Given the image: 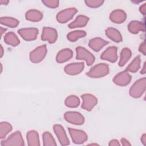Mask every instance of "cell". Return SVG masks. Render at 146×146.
<instances>
[{
	"label": "cell",
	"mask_w": 146,
	"mask_h": 146,
	"mask_svg": "<svg viewBox=\"0 0 146 146\" xmlns=\"http://www.w3.org/2000/svg\"><path fill=\"white\" fill-rule=\"evenodd\" d=\"M140 57L139 55L136 56L133 60L132 61V62L128 66V67L126 68V71L128 72H131L132 73L137 72L140 67Z\"/></svg>",
	"instance_id": "4316f807"
},
{
	"label": "cell",
	"mask_w": 146,
	"mask_h": 146,
	"mask_svg": "<svg viewBox=\"0 0 146 146\" xmlns=\"http://www.w3.org/2000/svg\"><path fill=\"white\" fill-rule=\"evenodd\" d=\"M146 88V78H143L136 80L129 89V95L134 98H140Z\"/></svg>",
	"instance_id": "7a4b0ae2"
},
{
	"label": "cell",
	"mask_w": 146,
	"mask_h": 146,
	"mask_svg": "<svg viewBox=\"0 0 146 146\" xmlns=\"http://www.w3.org/2000/svg\"><path fill=\"white\" fill-rule=\"evenodd\" d=\"M78 10L75 7H70L59 11L56 15V20L60 23H65L70 21Z\"/></svg>",
	"instance_id": "8992f818"
},
{
	"label": "cell",
	"mask_w": 146,
	"mask_h": 146,
	"mask_svg": "<svg viewBox=\"0 0 146 146\" xmlns=\"http://www.w3.org/2000/svg\"><path fill=\"white\" fill-rule=\"evenodd\" d=\"M81 98L83 100L82 108L86 111H91L98 103L97 98L92 94H84L81 95Z\"/></svg>",
	"instance_id": "ba28073f"
},
{
	"label": "cell",
	"mask_w": 146,
	"mask_h": 146,
	"mask_svg": "<svg viewBox=\"0 0 146 146\" xmlns=\"http://www.w3.org/2000/svg\"><path fill=\"white\" fill-rule=\"evenodd\" d=\"M9 2V1H6V0H1L0 1V3H1V5H7V3Z\"/></svg>",
	"instance_id": "ab89813d"
},
{
	"label": "cell",
	"mask_w": 146,
	"mask_h": 146,
	"mask_svg": "<svg viewBox=\"0 0 146 146\" xmlns=\"http://www.w3.org/2000/svg\"><path fill=\"white\" fill-rule=\"evenodd\" d=\"M106 35L115 42L119 43L122 41V36L120 33L113 27H108L106 30Z\"/></svg>",
	"instance_id": "7402d4cb"
},
{
	"label": "cell",
	"mask_w": 146,
	"mask_h": 146,
	"mask_svg": "<svg viewBox=\"0 0 146 146\" xmlns=\"http://www.w3.org/2000/svg\"><path fill=\"white\" fill-rule=\"evenodd\" d=\"M64 117L67 122L75 125H82L84 122V116L78 112H66L64 115Z\"/></svg>",
	"instance_id": "52a82bcc"
},
{
	"label": "cell",
	"mask_w": 146,
	"mask_h": 146,
	"mask_svg": "<svg viewBox=\"0 0 146 146\" xmlns=\"http://www.w3.org/2000/svg\"><path fill=\"white\" fill-rule=\"evenodd\" d=\"M126 13L120 9L113 10L110 15V19L112 22L119 24L124 22L126 19Z\"/></svg>",
	"instance_id": "2e32d148"
},
{
	"label": "cell",
	"mask_w": 146,
	"mask_h": 146,
	"mask_svg": "<svg viewBox=\"0 0 146 146\" xmlns=\"http://www.w3.org/2000/svg\"><path fill=\"white\" fill-rule=\"evenodd\" d=\"M139 50L144 55H146V47H145V41H143L140 44L139 47Z\"/></svg>",
	"instance_id": "836d02e7"
},
{
	"label": "cell",
	"mask_w": 146,
	"mask_h": 146,
	"mask_svg": "<svg viewBox=\"0 0 146 146\" xmlns=\"http://www.w3.org/2000/svg\"><path fill=\"white\" fill-rule=\"evenodd\" d=\"M43 4L50 8H56L59 6V1L57 0H46L42 1Z\"/></svg>",
	"instance_id": "d6a6232c"
},
{
	"label": "cell",
	"mask_w": 146,
	"mask_h": 146,
	"mask_svg": "<svg viewBox=\"0 0 146 146\" xmlns=\"http://www.w3.org/2000/svg\"><path fill=\"white\" fill-rule=\"evenodd\" d=\"M12 125L8 122L2 121L0 123V138L1 139L5 138L6 135L11 131Z\"/></svg>",
	"instance_id": "83f0119b"
},
{
	"label": "cell",
	"mask_w": 146,
	"mask_h": 146,
	"mask_svg": "<svg viewBox=\"0 0 146 146\" xmlns=\"http://www.w3.org/2000/svg\"><path fill=\"white\" fill-rule=\"evenodd\" d=\"M89 21V18L85 15H78L75 20L68 25L70 29H75L78 27H83L86 26Z\"/></svg>",
	"instance_id": "d6986e66"
},
{
	"label": "cell",
	"mask_w": 146,
	"mask_h": 146,
	"mask_svg": "<svg viewBox=\"0 0 146 146\" xmlns=\"http://www.w3.org/2000/svg\"><path fill=\"white\" fill-rule=\"evenodd\" d=\"M117 47L115 46L108 47L101 55L100 58L112 63L115 62L117 59Z\"/></svg>",
	"instance_id": "5bb4252c"
},
{
	"label": "cell",
	"mask_w": 146,
	"mask_h": 146,
	"mask_svg": "<svg viewBox=\"0 0 146 146\" xmlns=\"http://www.w3.org/2000/svg\"><path fill=\"white\" fill-rule=\"evenodd\" d=\"M139 10L140 11V13L145 15V13H146V3H144L143 5H141L140 8H139Z\"/></svg>",
	"instance_id": "d590c367"
},
{
	"label": "cell",
	"mask_w": 146,
	"mask_h": 146,
	"mask_svg": "<svg viewBox=\"0 0 146 146\" xmlns=\"http://www.w3.org/2000/svg\"><path fill=\"white\" fill-rule=\"evenodd\" d=\"M108 145H111V146H119L120 145V143H119L117 140H116V139H112V140H111L110 141Z\"/></svg>",
	"instance_id": "e575fe53"
},
{
	"label": "cell",
	"mask_w": 146,
	"mask_h": 146,
	"mask_svg": "<svg viewBox=\"0 0 146 146\" xmlns=\"http://www.w3.org/2000/svg\"><path fill=\"white\" fill-rule=\"evenodd\" d=\"M43 145L44 146H56V143L52 136L48 132H44L42 135Z\"/></svg>",
	"instance_id": "4dcf8cb0"
},
{
	"label": "cell",
	"mask_w": 146,
	"mask_h": 146,
	"mask_svg": "<svg viewBox=\"0 0 146 146\" xmlns=\"http://www.w3.org/2000/svg\"><path fill=\"white\" fill-rule=\"evenodd\" d=\"M108 42L103 39L102 38L96 37L90 40L88 43L89 47L95 51H100L104 46L107 45Z\"/></svg>",
	"instance_id": "e0dca14e"
},
{
	"label": "cell",
	"mask_w": 146,
	"mask_h": 146,
	"mask_svg": "<svg viewBox=\"0 0 146 146\" xmlns=\"http://www.w3.org/2000/svg\"><path fill=\"white\" fill-rule=\"evenodd\" d=\"M141 141L143 144L144 145H146V135L144 133L141 137Z\"/></svg>",
	"instance_id": "74e56055"
},
{
	"label": "cell",
	"mask_w": 146,
	"mask_h": 146,
	"mask_svg": "<svg viewBox=\"0 0 146 146\" xmlns=\"http://www.w3.org/2000/svg\"><path fill=\"white\" fill-rule=\"evenodd\" d=\"M131 80V76L126 70L121 71L115 75L113 78V82L119 86H125Z\"/></svg>",
	"instance_id": "7c38bea8"
},
{
	"label": "cell",
	"mask_w": 146,
	"mask_h": 146,
	"mask_svg": "<svg viewBox=\"0 0 146 146\" xmlns=\"http://www.w3.org/2000/svg\"><path fill=\"white\" fill-rule=\"evenodd\" d=\"M86 35V33L83 30H76L69 33L67 35V38L70 42H75L78 39L84 37Z\"/></svg>",
	"instance_id": "f1b7e54d"
},
{
	"label": "cell",
	"mask_w": 146,
	"mask_h": 146,
	"mask_svg": "<svg viewBox=\"0 0 146 146\" xmlns=\"http://www.w3.org/2000/svg\"><path fill=\"white\" fill-rule=\"evenodd\" d=\"M131 51L129 48L125 47L122 49L120 53V58L119 62V66L122 67L125 65V64L128 61L131 56Z\"/></svg>",
	"instance_id": "d4e9b609"
},
{
	"label": "cell",
	"mask_w": 146,
	"mask_h": 146,
	"mask_svg": "<svg viewBox=\"0 0 146 146\" xmlns=\"http://www.w3.org/2000/svg\"><path fill=\"white\" fill-rule=\"evenodd\" d=\"M66 106L70 108H76L80 104L79 99L75 95H70L68 96L64 102Z\"/></svg>",
	"instance_id": "f546056e"
},
{
	"label": "cell",
	"mask_w": 146,
	"mask_h": 146,
	"mask_svg": "<svg viewBox=\"0 0 146 146\" xmlns=\"http://www.w3.org/2000/svg\"><path fill=\"white\" fill-rule=\"evenodd\" d=\"M84 65L82 62L80 63H72L67 64L65 66L64 72L70 75H75L80 74L84 69Z\"/></svg>",
	"instance_id": "9a60e30c"
},
{
	"label": "cell",
	"mask_w": 146,
	"mask_h": 146,
	"mask_svg": "<svg viewBox=\"0 0 146 146\" xmlns=\"http://www.w3.org/2000/svg\"><path fill=\"white\" fill-rule=\"evenodd\" d=\"M68 131L72 140L75 144H83L87 140V135L83 131L69 128Z\"/></svg>",
	"instance_id": "9c48e42d"
},
{
	"label": "cell",
	"mask_w": 146,
	"mask_h": 146,
	"mask_svg": "<svg viewBox=\"0 0 146 146\" xmlns=\"http://www.w3.org/2000/svg\"><path fill=\"white\" fill-rule=\"evenodd\" d=\"M128 29L131 33L137 34L139 31H145L144 24L138 21H131L128 25Z\"/></svg>",
	"instance_id": "ffe728a7"
},
{
	"label": "cell",
	"mask_w": 146,
	"mask_h": 146,
	"mask_svg": "<svg viewBox=\"0 0 146 146\" xmlns=\"http://www.w3.org/2000/svg\"><path fill=\"white\" fill-rule=\"evenodd\" d=\"M1 24L11 28H15L19 25V21L13 17H3L0 18Z\"/></svg>",
	"instance_id": "484cf974"
},
{
	"label": "cell",
	"mask_w": 146,
	"mask_h": 146,
	"mask_svg": "<svg viewBox=\"0 0 146 146\" xmlns=\"http://www.w3.org/2000/svg\"><path fill=\"white\" fill-rule=\"evenodd\" d=\"M26 19L31 22H39L43 18L42 13L37 10L31 9L27 11L25 14Z\"/></svg>",
	"instance_id": "603a6c76"
},
{
	"label": "cell",
	"mask_w": 146,
	"mask_h": 146,
	"mask_svg": "<svg viewBox=\"0 0 146 146\" xmlns=\"http://www.w3.org/2000/svg\"><path fill=\"white\" fill-rule=\"evenodd\" d=\"M120 141L121 143V144L124 146H127V145H131V144L125 138H122L120 140Z\"/></svg>",
	"instance_id": "8d00e7d4"
},
{
	"label": "cell",
	"mask_w": 146,
	"mask_h": 146,
	"mask_svg": "<svg viewBox=\"0 0 146 146\" xmlns=\"http://www.w3.org/2000/svg\"><path fill=\"white\" fill-rule=\"evenodd\" d=\"M58 38V33L56 29L49 27H44L42 30L41 39L43 41H47L49 43H54L55 42Z\"/></svg>",
	"instance_id": "30bf717a"
},
{
	"label": "cell",
	"mask_w": 146,
	"mask_h": 146,
	"mask_svg": "<svg viewBox=\"0 0 146 146\" xmlns=\"http://www.w3.org/2000/svg\"><path fill=\"white\" fill-rule=\"evenodd\" d=\"M76 59L78 60H84L86 61L87 66H91L95 61L94 55L82 47H78L76 48Z\"/></svg>",
	"instance_id": "5b68a950"
},
{
	"label": "cell",
	"mask_w": 146,
	"mask_h": 146,
	"mask_svg": "<svg viewBox=\"0 0 146 146\" xmlns=\"http://www.w3.org/2000/svg\"><path fill=\"white\" fill-rule=\"evenodd\" d=\"M3 55V48L2 46V45H1V58L2 57Z\"/></svg>",
	"instance_id": "b9f144b4"
},
{
	"label": "cell",
	"mask_w": 146,
	"mask_h": 146,
	"mask_svg": "<svg viewBox=\"0 0 146 146\" xmlns=\"http://www.w3.org/2000/svg\"><path fill=\"white\" fill-rule=\"evenodd\" d=\"M6 29H5V28H3V27H0V31H1V36L2 35V34L6 31Z\"/></svg>",
	"instance_id": "60d3db41"
},
{
	"label": "cell",
	"mask_w": 146,
	"mask_h": 146,
	"mask_svg": "<svg viewBox=\"0 0 146 146\" xmlns=\"http://www.w3.org/2000/svg\"><path fill=\"white\" fill-rule=\"evenodd\" d=\"M73 56L72 51L70 48H64L59 51L56 56V60L59 63L66 62Z\"/></svg>",
	"instance_id": "ac0fdd59"
},
{
	"label": "cell",
	"mask_w": 146,
	"mask_h": 146,
	"mask_svg": "<svg viewBox=\"0 0 146 146\" xmlns=\"http://www.w3.org/2000/svg\"><path fill=\"white\" fill-rule=\"evenodd\" d=\"M140 73L142 74H145V63H144V65H143V68L141 70V71H140Z\"/></svg>",
	"instance_id": "f35d334b"
},
{
	"label": "cell",
	"mask_w": 146,
	"mask_h": 146,
	"mask_svg": "<svg viewBox=\"0 0 146 146\" xmlns=\"http://www.w3.org/2000/svg\"><path fill=\"white\" fill-rule=\"evenodd\" d=\"M53 130L62 145H68L70 144V141L66 133L61 125L55 124L53 126Z\"/></svg>",
	"instance_id": "4fadbf2b"
},
{
	"label": "cell",
	"mask_w": 146,
	"mask_h": 146,
	"mask_svg": "<svg viewBox=\"0 0 146 146\" xmlns=\"http://www.w3.org/2000/svg\"><path fill=\"white\" fill-rule=\"evenodd\" d=\"M109 71L110 69L108 65L102 63L92 67L89 71L86 73V75L91 78H99L108 75Z\"/></svg>",
	"instance_id": "6da1fadb"
},
{
	"label": "cell",
	"mask_w": 146,
	"mask_h": 146,
	"mask_svg": "<svg viewBox=\"0 0 146 146\" xmlns=\"http://www.w3.org/2000/svg\"><path fill=\"white\" fill-rule=\"evenodd\" d=\"M47 54L46 45L43 44L35 48L30 53V60L31 62L37 63L43 60Z\"/></svg>",
	"instance_id": "277c9868"
},
{
	"label": "cell",
	"mask_w": 146,
	"mask_h": 146,
	"mask_svg": "<svg viewBox=\"0 0 146 146\" xmlns=\"http://www.w3.org/2000/svg\"><path fill=\"white\" fill-rule=\"evenodd\" d=\"M21 36L26 41H31L36 39L38 30L36 28H24L18 30Z\"/></svg>",
	"instance_id": "8fae6325"
},
{
	"label": "cell",
	"mask_w": 146,
	"mask_h": 146,
	"mask_svg": "<svg viewBox=\"0 0 146 146\" xmlns=\"http://www.w3.org/2000/svg\"><path fill=\"white\" fill-rule=\"evenodd\" d=\"M86 5L88 7L95 8L100 6L103 3L104 1L102 0H86L84 1Z\"/></svg>",
	"instance_id": "1f68e13d"
},
{
	"label": "cell",
	"mask_w": 146,
	"mask_h": 146,
	"mask_svg": "<svg viewBox=\"0 0 146 146\" xmlns=\"http://www.w3.org/2000/svg\"><path fill=\"white\" fill-rule=\"evenodd\" d=\"M27 143L29 146L40 145L39 135L36 131L31 130L29 131L26 135Z\"/></svg>",
	"instance_id": "44dd1931"
},
{
	"label": "cell",
	"mask_w": 146,
	"mask_h": 146,
	"mask_svg": "<svg viewBox=\"0 0 146 146\" xmlns=\"http://www.w3.org/2000/svg\"><path fill=\"white\" fill-rule=\"evenodd\" d=\"M1 145L2 146H22L25 143L21 133L17 131L11 134L7 139L2 141Z\"/></svg>",
	"instance_id": "3957f363"
},
{
	"label": "cell",
	"mask_w": 146,
	"mask_h": 146,
	"mask_svg": "<svg viewBox=\"0 0 146 146\" xmlns=\"http://www.w3.org/2000/svg\"><path fill=\"white\" fill-rule=\"evenodd\" d=\"M4 41L7 44L11 46L15 47L18 46L19 43V39L15 33L13 32H9L6 33L4 36Z\"/></svg>",
	"instance_id": "cb8c5ba5"
}]
</instances>
